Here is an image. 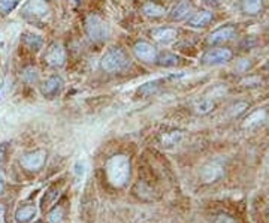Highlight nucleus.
<instances>
[{
    "label": "nucleus",
    "mask_w": 269,
    "mask_h": 223,
    "mask_svg": "<svg viewBox=\"0 0 269 223\" xmlns=\"http://www.w3.org/2000/svg\"><path fill=\"white\" fill-rule=\"evenodd\" d=\"M106 177L114 187H123L130 177V160L124 154H115L106 162Z\"/></svg>",
    "instance_id": "nucleus-1"
},
{
    "label": "nucleus",
    "mask_w": 269,
    "mask_h": 223,
    "mask_svg": "<svg viewBox=\"0 0 269 223\" xmlns=\"http://www.w3.org/2000/svg\"><path fill=\"white\" fill-rule=\"evenodd\" d=\"M129 64H130L129 56L126 54L124 49H121L118 47L110 48L100 59V69L106 74L123 72L127 69Z\"/></svg>",
    "instance_id": "nucleus-2"
},
{
    "label": "nucleus",
    "mask_w": 269,
    "mask_h": 223,
    "mask_svg": "<svg viewBox=\"0 0 269 223\" xmlns=\"http://www.w3.org/2000/svg\"><path fill=\"white\" fill-rule=\"evenodd\" d=\"M85 32L93 42H102L110 36V26L99 15L92 14L85 18Z\"/></svg>",
    "instance_id": "nucleus-3"
},
{
    "label": "nucleus",
    "mask_w": 269,
    "mask_h": 223,
    "mask_svg": "<svg viewBox=\"0 0 269 223\" xmlns=\"http://www.w3.org/2000/svg\"><path fill=\"white\" fill-rule=\"evenodd\" d=\"M233 57L229 48H211L202 56V63L208 66H217L230 62Z\"/></svg>",
    "instance_id": "nucleus-4"
},
{
    "label": "nucleus",
    "mask_w": 269,
    "mask_h": 223,
    "mask_svg": "<svg viewBox=\"0 0 269 223\" xmlns=\"http://www.w3.org/2000/svg\"><path fill=\"white\" fill-rule=\"evenodd\" d=\"M44 59H45V62H47L48 66H51V67H60L66 62V51L62 47V44L54 42V44H51L47 48Z\"/></svg>",
    "instance_id": "nucleus-5"
},
{
    "label": "nucleus",
    "mask_w": 269,
    "mask_h": 223,
    "mask_svg": "<svg viewBox=\"0 0 269 223\" xmlns=\"http://www.w3.org/2000/svg\"><path fill=\"white\" fill-rule=\"evenodd\" d=\"M133 53H135V56H136L141 62H143V63H154L156 59H157V51H156V48H154L150 42H147V41H139V42H136L135 47H133Z\"/></svg>",
    "instance_id": "nucleus-6"
},
{
    "label": "nucleus",
    "mask_w": 269,
    "mask_h": 223,
    "mask_svg": "<svg viewBox=\"0 0 269 223\" xmlns=\"http://www.w3.org/2000/svg\"><path fill=\"white\" fill-rule=\"evenodd\" d=\"M45 158H47V153L44 150H36V151L24 154L20 162H21L23 168L27 171H38L42 168Z\"/></svg>",
    "instance_id": "nucleus-7"
},
{
    "label": "nucleus",
    "mask_w": 269,
    "mask_h": 223,
    "mask_svg": "<svg viewBox=\"0 0 269 223\" xmlns=\"http://www.w3.org/2000/svg\"><path fill=\"white\" fill-rule=\"evenodd\" d=\"M49 12L48 3L45 0H29L23 8V14L32 18H42Z\"/></svg>",
    "instance_id": "nucleus-8"
},
{
    "label": "nucleus",
    "mask_w": 269,
    "mask_h": 223,
    "mask_svg": "<svg viewBox=\"0 0 269 223\" xmlns=\"http://www.w3.org/2000/svg\"><path fill=\"white\" fill-rule=\"evenodd\" d=\"M235 33H237V30L233 26H222L219 29H215L208 36V44L209 45L224 44V42L230 41L233 36H235Z\"/></svg>",
    "instance_id": "nucleus-9"
},
{
    "label": "nucleus",
    "mask_w": 269,
    "mask_h": 223,
    "mask_svg": "<svg viewBox=\"0 0 269 223\" xmlns=\"http://www.w3.org/2000/svg\"><path fill=\"white\" fill-rule=\"evenodd\" d=\"M62 87H63V80L59 75H52L41 84V93L45 97H52L62 90Z\"/></svg>",
    "instance_id": "nucleus-10"
},
{
    "label": "nucleus",
    "mask_w": 269,
    "mask_h": 223,
    "mask_svg": "<svg viewBox=\"0 0 269 223\" xmlns=\"http://www.w3.org/2000/svg\"><path fill=\"white\" fill-rule=\"evenodd\" d=\"M151 36L158 42V44H171L176 39L178 36V32L176 29L174 27H158V29H154L151 30Z\"/></svg>",
    "instance_id": "nucleus-11"
},
{
    "label": "nucleus",
    "mask_w": 269,
    "mask_h": 223,
    "mask_svg": "<svg viewBox=\"0 0 269 223\" xmlns=\"http://www.w3.org/2000/svg\"><path fill=\"white\" fill-rule=\"evenodd\" d=\"M212 21L211 11H197L187 20V26L193 29H204Z\"/></svg>",
    "instance_id": "nucleus-12"
},
{
    "label": "nucleus",
    "mask_w": 269,
    "mask_h": 223,
    "mask_svg": "<svg viewBox=\"0 0 269 223\" xmlns=\"http://www.w3.org/2000/svg\"><path fill=\"white\" fill-rule=\"evenodd\" d=\"M222 175H223V168L217 162H211V163L205 165L204 169L201 171V177L205 183L217 181Z\"/></svg>",
    "instance_id": "nucleus-13"
},
{
    "label": "nucleus",
    "mask_w": 269,
    "mask_h": 223,
    "mask_svg": "<svg viewBox=\"0 0 269 223\" xmlns=\"http://www.w3.org/2000/svg\"><path fill=\"white\" fill-rule=\"evenodd\" d=\"M190 11H191L190 0H179V2L172 8V11L169 12V16L172 21H183L184 18H187Z\"/></svg>",
    "instance_id": "nucleus-14"
},
{
    "label": "nucleus",
    "mask_w": 269,
    "mask_h": 223,
    "mask_svg": "<svg viewBox=\"0 0 269 223\" xmlns=\"http://www.w3.org/2000/svg\"><path fill=\"white\" fill-rule=\"evenodd\" d=\"M142 12H143V15L151 16V18H158V16H163L166 14V8L161 6L157 2L150 0V2H145L142 5Z\"/></svg>",
    "instance_id": "nucleus-15"
},
{
    "label": "nucleus",
    "mask_w": 269,
    "mask_h": 223,
    "mask_svg": "<svg viewBox=\"0 0 269 223\" xmlns=\"http://www.w3.org/2000/svg\"><path fill=\"white\" fill-rule=\"evenodd\" d=\"M241 9H242V12L245 15L256 16L263 9V0H242V2H241Z\"/></svg>",
    "instance_id": "nucleus-16"
},
{
    "label": "nucleus",
    "mask_w": 269,
    "mask_h": 223,
    "mask_svg": "<svg viewBox=\"0 0 269 223\" xmlns=\"http://www.w3.org/2000/svg\"><path fill=\"white\" fill-rule=\"evenodd\" d=\"M21 42L24 44L26 48L32 51H39L44 47V39L39 35H33V33H24L21 36Z\"/></svg>",
    "instance_id": "nucleus-17"
},
{
    "label": "nucleus",
    "mask_w": 269,
    "mask_h": 223,
    "mask_svg": "<svg viewBox=\"0 0 269 223\" xmlns=\"http://www.w3.org/2000/svg\"><path fill=\"white\" fill-rule=\"evenodd\" d=\"M156 63L161 67H174L179 63V57L174 53H169V51H163V53L157 54Z\"/></svg>",
    "instance_id": "nucleus-18"
},
{
    "label": "nucleus",
    "mask_w": 269,
    "mask_h": 223,
    "mask_svg": "<svg viewBox=\"0 0 269 223\" xmlns=\"http://www.w3.org/2000/svg\"><path fill=\"white\" fill-rule=\"evenodd\" d=\"M36 216V207L34 205H23L21 208H18L15 213V219L18 223H27Z\"/></svg>",
    "instance_id": "nucleus-19"
},
{
    "label": "nucleus",
    "mask_w": 269,
    "mask_h": 223,
    "mask_svg": "<svg viewBox=\"0 0 269 223\" xmlns=\"http://www.w3.org/2000/svg\"><path fill=\"white\" fill-rule=\"evenodd\" d=\"M266 118V112L263 110H259V111H254L253 114H250L245 122H244V127L245 129H254L257 126H260Z\"/></svg>",
    "instance_id": "nucleus-20"
},
{
    "label": "nucleus",
    "mask_w": 269,
    "mask_h": 223,
    "mask_svg": "<svg viewBox=\"0 0 269 223\" xmlns=\"http://www.w3.org/2000/svg\"><path fill=\"white\" fill-rule=\"evenodd\" d=\"M160 82H161L160 80H154V81H148V82H145V84H142L141 87L138 89V95H141V96H143V97L154 95V93L158 90Z\"/></svg>",
    "instance_id": "nucleus-21"
},
{
    "label": "nucleus",
    "mask_w": 269,
    "mask_h": 223,
    "mask_svg": "<svg viewBox=\"0 0 269 223\" xmlns=\"http://www.w3.org/2000/svg\"><path fill=\"white\" fill-rule=\"evenodd\" d=\"M214 107H215V104L211 99H201L194 104V111L197 114H208L214 110Z\"/></svg>",
    "instance_id": "nucleus-22"
},
{
    "label": "nucleus",
    "mask_w": 269,
    "mask_h": 223,
    "mask_svg": "<svg viewBox=\"0 0 269 223\" xmlns=\"http://www.w3.org/2000/svg\"><path fill=\"white\" fill-rule=\"evenodd\" d=\"M181 138H183V133L181 132H178V130L168 132V133H165L163 136H161V144L166 145V147L175 145V144H178L179 141H181Z\"/></svg>",
    "instance_id": "nucleus-23"
},
{
    "label": "nucleus",
    "mask_w": 269,
    "mask_h": 223,
    "mask_svg": "<svg viewBox=\"0 0 269 223\" xmlns=\"http://www.w3.org/2000/svg\"><path fill=\"white\" fill-rule=\"evenodd\" d=\"M23 80L27 82V84H34L36 81L39 80V72L36 69L34 66H26L23 69V74H21Z\"/></svg>",
    "instance_id": "nucleus-24"
},
{
    "label": "nucleus",
    "mask_w": 269,
    "mask_h": 223,
    "mask_svg": "<svg viewBox=\"0 0 269 223\" xmlns=\"http://www.w3.org/2000/svg\"><path fill=\"white\" fill-rule=\"evenodd\" d=\"M74 173H75V178L77 181H82V178L85 177V173H87V163L85 160H78L74 166Z\"/></svg>",
    "instance_id": "nucleus-25"
},
{
    "label": "nucleus",
    "mask_w": 269,
    "mask_h": 223,
    "mask_svg": "<svg viewBox=\"0 0 269 223\" xmlns=\"http://www.w3.org/2000/svg\"><path fill=\"white\" fill-rule=\"evenodd\" d=\"M63 220V210L60 207L52 208L48 214H47V222L48 223H60Z\"/></svg>",
    "instance_id": "nucleus-26"
},
{
    "label": "nucleus",
    "mask_w": 269,
    "mask_h": 223,
    "mask_svg": "<svg viewBox=\"0 0 269 223\" xmlns=\"http://www.w3.org/2000/svg\"><path fill=\"white\" fill-rule=\"evenodd\" d=\"M18 3L20 0H0V11L3 14H9L18 6Z\"/></svg>",
    "instance_id": "nucleus-27"
},
{
    "label": "nucleus",
    "mask_w": 269,
    "mask_h": 223,
    "mask_svg": "<svg viewBox=\"0 0 269 223\" xmlns=\"http://www.w3.org/2000/svg\"><path fill=\"white\" fill-rule=\"evenodd\" d=\"M248 108V104L247 102H238L237 105L232 107V115H239L242 111H245Z\"/></svg>",
    "instance_id": "nucleus-28"
},
{
    "label": "nucleus",
    "mask_w": 269,
    "mask_h": 223,
    "mask_svg": "<svg viewBox=\"0 0 269 223\" xmlns=\"http://www.w3.org/2000/svg\"><path fill=\"white\" fill-rule=\"evenodd\" d=\"M9 93V84H8V80H5L2 82V85H0V100L5 99Z\"/></svg>",
    "instance_id": "nucleus-29"
},
{
    "label": "nucleus",
    "mask_w": 269,
    "mask_h": 223,
    "mask_svg": "<svg viewBox=\"0 0 269 223\" xmlns=\"http://www.w3.org/2000/svg\"><path fill=\"white\" fill-rule=\"evenodd\" d=\"M215 223H237L235 219H232L230 216H226V214H220L215 219Z\"/></svg>",
    "instance_id": "nucleus-30"
},
{
    "label": "nucleus",
    "mask_w": 269,
    "mask_h": 223,
    "mask_svg": "<svg viewBox=\"0 0 269 223\" xmlns=\"http://www.w3.org/2000/svg\"><path fill=\"white\" fill-rule=\"evenodd\" d=\"M3 193H5V181L0 177V195H3Z\"/></svg>",
    "instance_id": "nucleus-31"
},
{
    "label": "nucleus",
    "mask_w": 269,
    "mask_h": 223,
    "mask_svg": "<svg viewBox=\"0 0 269 223\" xmlns=\"http://www.w3.org/2000/svg\"><path fill=\"white\" fill-rule=\"evenodd\" d=\"M0 214H5V207L2 204H0Z\"/></svg>",
    "instance_id": "nucleus-32"
},
{
    "label": "nucleus",
    "mask_w": 269,
    "mask_h": 223,
    "mask_svg": "<svg viewBox=\"0 0 269 223\" xmlns=\"http://www.w3.org/2000/svg\"><path fill=\"white\" fill-rule=\"evenodd\" d=\"M0 223H5V216L0 214Z\"/></svg>",
    "instance_id": "nucleus-33"
},
{
    "label": "nucleus",
    "mask_w": 269,
    "mask_h": 223,
    "mask_svg": "<svg viewBox=\"0 0 269 223\" xmlns=\"http://www.w3.org/2000/svg\"><path fill=\"white\" fill-rule=\"evenodd\" d=\"M36 223H41V222H36Z\"/></svg>",
    "instance_id": "nucleus-34"
}]
</instances>
